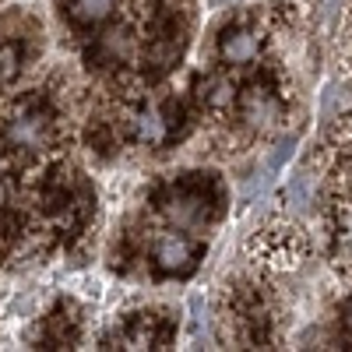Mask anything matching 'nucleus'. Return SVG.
I'll return each mask as SVG.
<instances>
[{
	"label": "nucleus",
	"mask_w": 352,
	"mask_h": 352,
	"mask_svg": "<svg viewBox=\"0 0 352 352\" xmlns=\"http://www.w3.org/2000/svg\"><path fill=\"white\" fill-rule=\"evenodd\" d=\"M152 261L166 275H187L197 264V247L187 236H180V232H162L152 247Z\"/></svg>",
	"instance_id": "423d86ee"
},
{
	"label": "nucleus",
	"mask_w": 352,
	"mask_h": 352,
	"mask_svg": "<svg viewBox=\"0 0 352 352\" xmlns=\"http://www.w3.org/2000/svg\"><path fill=\"white\" fill-rule=\"evenodd\" d=\"M342 320H345V328L352 331V300H349V303L342 307Z\"/></svg>",
	"instance_id": "4468645a"
},
{
	"label": "nucleus",
	"mask_w": 352,
	"mask_h": 352,
	"mask_svg": "<svg viewBox=\"0 0 352 352\" xmlns=\"http://www.w3.org/2000/svg\"><path fill=\"white\" fill-rule=\"evenodd\" d=\"M162 212L169 222H176V229H194L201 222H208L212 204L201 190H187V187H176L162 197Z\"/></svg>",
	"instance_id": "39448f33"
},
{
	"label": "nucleus",
	"mask_w": 352,
	"mask_h": 352,
	"mask_svg": "<svg viewBox=\"0 0 352 352\" xmlns=\"http://www.w3.org/2000/svg\"><path fill=\"white\" fill-rule=\"evenodd\" d=\"M131 131L141 144H148V148H155V144H162L169 138V120L155 109V106H141L131 113Z\"/></svg>",
	"instance_id": "6e6552de"
},
{
	"label": "nucleus",
	"mask_w": 352,
	"mask_h": 352,
	"mask_svg": "<svg viewBox=\"0 0 352 352\" xmlns=\"http://www.w3.org/2000/svg\"><path fill=\"white\" fill-rule=\"evenodd\" d=\"M53 141V116L36 106H21L4 127V148L14 155H39Z\"/></svg>",
	"instance_id": "f03ea898"
},
{
	"label": "nucleus",
	"mask_w": 352,
	"mask_h": 352,
	"mask_svg": "<svg viewBox=\"0 0 352 352\" xmlns=\"http://www.w3.org/2000/svg\"><path fill=\"white\" fill-rule=\"evenodd\" d=\"M335 247H338V264L352 272V194L335 201Z\"/></svg>",
	"instance_id": "1a4fd4ad"
},
{
	"label": "nucleus",
	"mask_w": 352,
	"mask_h": 352,
	"mask_svg": "<svg viewBox=\"0 0 352 352\" xmlns=\"http://www.w3.org/2000/svg\"><path fill=\"white\" fill-rule=\"evenodd\" d=\"M310 197H314V184H310V176L303 173V176H296V180L289 184V190H285V201L292 204V208H307V204H310Z\"/></svg>",
	"instance_id": "ddd939ff"
},
{
	"label": "nucleus",
	"mask_w": 352,
	"mask_h": 352,
	"mask_svg": "<svg viewBox=\"0 0 352 352\" xmlns=\"http://www.w3.org/2000/svg\"><path fill=\"white\" fill-rule=\"evenodd\" d=\"M197 99L208 113H229L232 102L240 99V92H236V85H232L229 74H208L197 85Z\"/></svg>",
	"instance_id": "0eeeda50"
},
{
	"label": "nucleus",
	"mask_w": 352,
	"mask_h": 352,
	"mask_svg": "<svg viewBox=\"0 0 352 352\" xmlns=\"http://www.w3.org/2000/svg\"><path fill=\"white\" fill-rule=\"evenodd\" d=\"M116 8V0H67V14L74 25H85V28H92L99 21H106Z\"/></svg>",
	"instance_id": "9d476101"
},
{
	"label": "nucleus",
	"mask_w": 352,
	"mask_h": 352,
	"mask_svg": "<svg viewBox=\"0 0 352 352\" xmlns=\"http://www.w3.org/2000/svg\"><path fill=\"white\" fill-rule=\"evenodd\" d=\"M250 254H254L257 264H264V268L285 272V268H296V264L303 261L307 243H303V236H300L296 226H289V222H272V226H264L257 236H254Z\"/></svg>",
	"instance_id": "f257e3e1"
},
{
	"label": "nucleus",
	"mask_w": 352,
	"mask_h": 352,
	"mask_svg": "<svg viewBox=\"0 0 352 352\" xmlns=\"http://www.w3.org/2000/svg\"><path fill=\"white\" fill-rule=\"evenodd\" d=\"M155 342H162L159 328H155V317H144L127 331V349H152Z\"/></svg>",
	"instance_id": "9b49d317"
},
{
	"label": "nucleus",
	"mask_w": 352,
	"mask_h": 352,
	"mask_svg": "<svg viewBox=\"0 0 352 352\" xmlns=\"http://www.w3.org/2000/svg\"><path fill=\"white\" fill-rule=\"evenodd\" d=\"M240 102V113H243V120L254 127V131H268L282 120V99L272 85H264V81H254L247 92L236 99Z\"/></svg>",
	"instance_id": "20e7f679"
},
{
	"label": "nucleus",
	"mask_w": 352,
	"mask_h": 352,
	"mask_svg": "<svg viewBox=\"0 0 352 352\" xmlns=\"http://www.w3.org/2000/svg\"><path fill=\"white\" fill-rule=\"evenodd\" d=\"M21 71V50L14 43H4L0 46V88H8Z\"/></svg>",
	"instance_id": "f8f14e48"
},
{
	"label": "nucleus",
	"mask_w": 352,
	"mask_h": 352,
	"mask_svg": "<svg viewBox=\"0 0 352 352\" xmlns=\"http://www.w3.org/2000/svg\"><path fill=\"white\" fill-rule=\"evenodd\" d=\"M264 50V32L254 21H240V25H229L222 39H219V56L222 64L229 67H250Z\"/></svg>",
	"instance_id": "7ed1b4c3"
}]
</instances>
